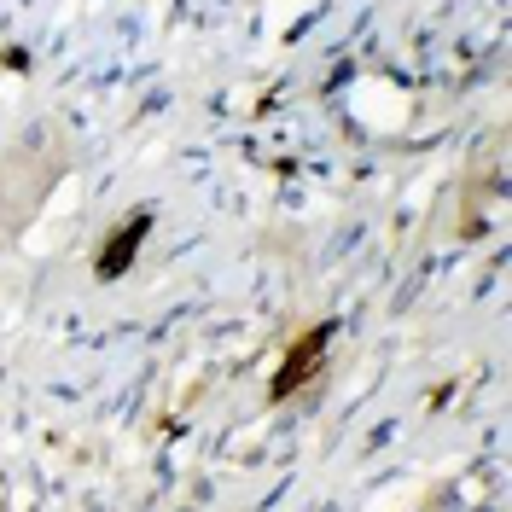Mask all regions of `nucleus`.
<instances>
[{"instance_id":"1","label":"nucleus","mask_w":512,"mask_h":512,"mask_svg":"<svg viewBox=\"0 0 512 512\" xmlns=\"http://www.w3.org/2000/svg\"><path fill=\"white\" fill-rule=\"evenodd\" d=\"M320 361H326V332H309L303 344H297V355H291V367H280V379H274V396H291L303 379H315Z\"/></svg>"}]
</instances>
